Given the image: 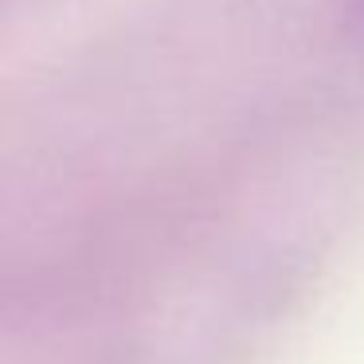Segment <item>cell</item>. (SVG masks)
<instances>
[{
  "label": "cell",
  "instance_id": "1",
  "mask_svg": "<svg viewBox=\"0 0 364 364\" xmlns=\"http://www.w3.org/2000/svg\"><path fill=\"white\" fill-rule=\"evenodd\" d=\"M356 4H360V12H364V0H356Z\"/></svg>",
  "mask_w": 364,
  "mask_h": 364
}]
</instances>
